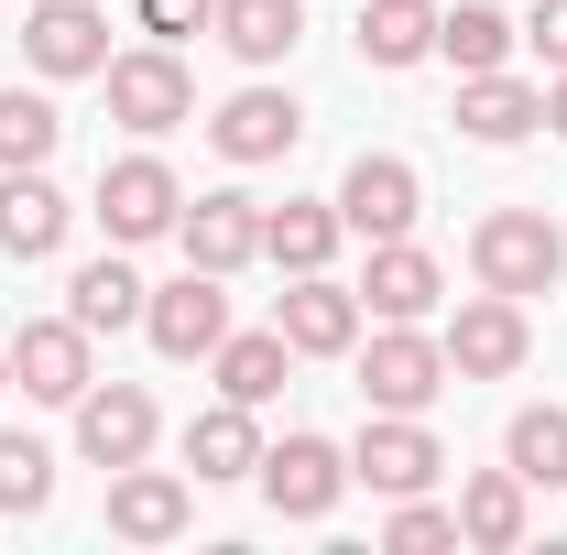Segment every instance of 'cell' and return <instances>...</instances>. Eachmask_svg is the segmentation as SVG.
Segmentation results:
<instances>
[{
  "label": "cell",
  "instance_id": "obj_1",
  "mask_svg": "<svg viewBox=\"0 0 567 555\" xmlns=\"http://www.w3.org/2000/svg\"><path fill=\"white\" fill-rule=\"evenodd\" d=\"M350 359H360V404H371V415H425V404L458 381V370H447V338H425L415 316H382Z\"/></svg>",
  "mask_w": 567,
  "mask_h": 555
},
{
  "label": "cell",
  "instance_id": "obj_2",
  "mask_svg": "<svg viewBox=\"0 0 567 555\" xmlns=\"http://www.w3.org/2000/svg\"><path fill=\"white\" fill-rule=\"evenodd\" d=\"M470 273L492 283V294H546L567 273V229L546 208H492L470 229Z\"/></svg>",
  "mask_w": 567,
  "mask_h": 555
},
{
  "label": "cell",
  "instance_id": "obj_3",
  "mask_svg": "<svg viewBox=\"0 0 567 555\" xmlns=\"http://www.w3.org/2000/svg\"><path fill=\"white\" fill-rule=\"evenodd\" d=\"M99 87H110V121L121 132H175V121H197V76H186V55L175 44H142V55H110L99 66Z\"/></svg>",
  "mask_w": 567,
  "mask_h": 555
},
{
  "label": "cell",
  "instance_id": "obj_4",
  "mask_svg": "<svg viewBox=\"0 0 567 555\" xmlns=\"http://www.w3.org/2000/svg\"><path fill=\"white\" fill-rule=\"evenodd\" d=\"M436 338H447V370H458V381H513V370L535 359L524 294H492V283H481V294H470V305H458Z\"/></svg>",
  "mask_w": 567,
  "mask_h": 555
},
{
  "label": "cell",
  "instance_id": "obj_5",
  "mask_svg": "<svg viewBox=\"0 0 567 555\" xmlns=\"http://www.w3.org/2000/svg\"><path fill=\"white\" fill-rule=\"evenodd\" d=\"M186 218V186H175V164L164 153H121V164H99V229L142 251V240H164Z\"/></svg>",
  "mask_w": 567,
  "mask_h": 555
},
{
  "label": "cell",
  "instance_id": "obj_6",
  "mask_svg": "<svg viewBox=\"0 0 567 555\" xmlns=\"http://www.w3.org/2000/svg\"><path fill=\"white\" fill-rule=\"evenodd\" d=\"M142 338L164 348V359H218V338H229V273H186L153 283L142 294Z\"/></svg>",
  "mask_w": 567,
  "mask_h": 555
},
{
  "label": "cell",
  "instance_id": "obj_7",
  "mask_svg": "<svg viewBox=\"0 0 567 555\" xmlns=\"http://www.w3.org/2000/svg\"><path fill=\"white\" fill-rule=\"evenodd\" d=\"M66 415H76V458L87 469H132V458H153V436H164V415H153L142 381H87Z\"/></svg>",
  "mask_w": 567,
  "mask_h": 555
},
{
  "label": "cell",
  "instance_id": "obj_8",
  "mask_svg": "<svg viewBox=\"0 0 567 555\" xmlns=\"http://www.w3.org/2000/svg\"><path fill=\"white\" fill-rule=\"evenodd\" d=\"M274 327H284L295 359H350V348H360V283H339V273H284Z\"/></svg>",
  "mask_w": 567,
  "mask_h": 555
},
{
  "label": "cell",
  "instance_id": "obj_9",
  "mask_svg": "<svg viewBox=\"0 0 567 555\" xmlns=\"http://www.w3.org/2000/svg\"><path fill=\"white\" fill-rule=\"evenodd\" d=\"M262 501H274L284 523H328L339 512V490H350V458L328 447V436H284V447H262Z\"/></svg>",
  "mask_w": 567,
  "mask_h": 555
},
{
  "label": "cell",
  "instance_id": "obj_10",
  "mask_svg": "<svg viewBox=\"0 0 567 555\" xmlns=\"http://www.w3.org/2000/svg\"><path fill=\"white\" fill-rule=\"evenodd\" d=\"M415 208H425V175L404 164V153H360L350 175H339L350 240H415Z\"/></svg>",
  "mask_w": 567,
  "mask_h": 555
},
{
  "label": "cell",
  "instance_id": "obj_11",
  "mask_svg": "<svg viewBox=\"0 0 567 555\" xmlns=\"http://www.w3.org/2000/svg\"><path fill=\"white\" fill-rule=\"evenodd\" d=\"M11 381H22L33 404H76V392L99 381L87 327H76V316H22V327H11Z\"/></svg>",
  "mask_w": 567,
  "mask_h": 555
},
{
  "label": "cell",
  "instance_id": "obj_12",
  "mask_svg": "<svg viewBox=\"0 0 567 555\" xmlns=\"http://www.w3.org/2000/svg\"><path fill=\"white\" fill-rule=\"evenodd\" d=\"M186 523H197V480H186V469H110V534H121V545H175V534H186Z\"/></svg>",
  "mask_w": 567,
  "mask_h": 555
},
{
  "label": "cell",
  "instance_id": "obj_13",
  "mask_svg": "<svg viewBox=\"0 0 567 555\" xmlns=\"http://www.w3.org/2000/svg\"><path fill=\"white\" fill-rule=\"evenodd\" d=\"M436 469H447V447L425 436V415H371L350 447V480H371L382 501H404V490H436Z\"/></svg>",
  "mask_w": 567,
  "mask_h": 555
},
{
  "label": "cell",
  "instance_id": "obj_14",
  "mask_svg": "<svg viewBox=\"0 0 567 555\" xmlns=\"http://www.w3.org/2000/svg\"><path fill=\"white\" fill-rule=\"evenodd\" d=\"M66 229H76V208H66V186H55L44 164H11V175H0V251H11V262H55Z\"/></svg>",
  "mask_w": 567,
  "mask_h": 555
},
{
  "label": "cell",
  "instance_id": "obj_15",
  "mask_svg": "<svg viewBox=\"0 0 567 555\" xmlns=\"http://www.w3.org/2000/svg\"><path fill=\"white\" fill-rule=\"evenodd\" d=\"M22 66L33 76H99L110 66V11L99 0H44L22 22Z\"/></svg>",
  "mask_w": 567,
  "mask_h": 555
},
{
  "label": "cell",
  "instance_id": "obj_16",
  "mask_svg": "<svg viewBox=\"0 0 567 555\" xmlns=\"http://www.w3.org/2000/svg\"><path fill=\"white\" fill-rule=\"evenodd\" d=\"M175 240H186V262H197V273H240V262H262V197L208 186L197 208L175 218Z\"/></svg>",
  "mask_w": 567,
  "mask_h": 555
},
{
  "label": "cell",
  "instance_id": "obj_17",
  "mask_svg": "<svg viewBox=\"0 0 567 555\" xmlns=\"http://www.w3.org/2000/svg\"><path fill=\"white\" fill-rule=\"evenodd\" d=\"M208 142L229 164H284V153L306 142V109H295V87H240V98H218Z\"/></svg>",
  "mask_w": 567,
  "mask_h": 555
},
{
  "label": "cell",
  "instance_id": "obj_18",
  "mask_svg": "<svg viewBox=\"0 0 567 555\" xmlns=\"http://www.w3.org/2000/svg\"><path fill=\"white\" fill-rule=\"evenodd\" d=\"M458 132L481 142V153H513V142H535V132H546V87H524L513 66L458 76Z\"/></svg>",
  "mask_w": 567,
  "mask_h": 555
},
{
  "label": "cell",
  "instance_id": "obj_19",
  "mask_svg": "<svg viewBox=\"0 0 567 555\" xmlns=\"http://www.w3.org/2000/svg\"><path fill=\"white\" fill-rule=\"evenodd\" d=\"M524 534H535V480H524V469H470V480H458V545L513 555Z\"/></svg>",
  "mask_w": 567,
  "mask_h": 555
},
{
  "label": "cell",
  "instance_id": "obj_20",
  "mask_svg": "<svg viewBox=\"0 0 567 555\" xmlns=\"http://www.w3.org/2000/svg\"><path fill=\"white\" fill-rule=\"evenodd\" d=\"M447 305V273H436V251L415 240H371V273H360V316H436Z\"/></svg>",
  "mask_w": 567,
  "mask_h": 555
},
{
  "label": "cell",
  "instance_id": "obj_21",
  "mask_svg": "<svg viewBox=\"0 0 567 555\" xmlns=\"http://www.w3.org/2000/svg\"><path fill=\"white\" fill-rule=\"evenodd\" d=\"M339 240H350L339 197H284V208H262V262H284V273H328Z\"/></svg>",
  "mask_w": 567,
  "mask_h": 555
},
{
  "label": "cell",
  "instance_id": "obj_22",
  "mask_svg": "<svg viewBox=\"0 0 567 555\" xmlns=\"http://www.w3.org/2000/svg\"><path fill=\"white\" fill-rule=\"evenodd\" d=\"M186 469H197V490H208V480H251V469H262V425H251V404L218 392L208 415L186 425Z\"/></svg>",
  "mask_w": 567,
  "mask_h": 555
},
{
  "label": "cell",
  "instance_id": "obj_23",
  "mask_svg": "<svg viewBox=\"0 0 567 555\" xmlns=\"http://www.w3.org/2000/svg\"><path fill=\"white\" fill-rule=\"evenodd\" d=\"M208 33L240 55V66H284V55L306 44V0H218Z\"/></svg>",
  "mask_w": 567,
  "mask_h": 555
},
{
  "label": "cell",
  "instance_id": "obj_24",
  "mask_svg": "<svg viewBox=\"0 0 567 555\" xmlns=\"http://www.w3.org/2000/svg\"><path fill=\"white\" fill-rule=\"evenodd\" d=\"M436 55V11L425 0H360V66H382V76H404Z\"/></svg>",
  "mask_w": 567,
  "mask_h": 555
},
{
  "label": "cell",
  "instance_id": "obj_25",
  "mask_svg": "<svg viewBox=\"0 0 567 555\" xmlns=\"http://www.w3.org/2000/svg\"><path fill=\"white\" fill-rule=\"evenodd\" d=\"M142 294H153V283H142L132 262H121V240H110V262H87V273L66 283V316L87 338H110V327H142Z\"/></svg>",
  "mask_w": 567,
  "mask_h": 555
},
{
  "label": "cell",
  "instance_id": "obj_26",
  "mask_svg": "<svg viewBox=\"0 0 567 555\" xmlns=\"http://www.w3.org/2000/svg\"><path fill=\"white\" fill-rule=\"evenodd\" d=\"M284 381H295V348H284V327H251V338H218V392L229 404H274Z\"/></svg>",
  "mask_w": 567,
  "mask_h": 555
},
{
  "label": "cell",
  "instance_id": "obj_27",
  "mask_svg": "<svg viewBox=\"0 0 567 555\" xmlns=\"http://www.w3.org/2000/svg\"><path fill=\"white\" fill-rule=\"evenodd\" d=\"M513 44H524V33L502 22L492 0H458V11H436V55H447L458 76H492V66H513Z\"/></svg>",
  "mask_w": 567,
  "mask_h": 555
},
{
  "label": "cell",
  "instance_id": "obj_28",
  "mask_svg": "<svg viewBox=\"0 0 567 555\" xmlns=\"http://www.w3.org/2000/svg\"><path fill=\"white\" fill-rule=\"evenodd\" d=\"M502 469H524L535 490H567V404H524L502 425Z\"/></svg>",
  "mask_w": 567,
  "mask_h": 555
},
{
  "label": "cell",
  "instance_id": "obj_29",
  "mask_svg": "<svg viewBox=\"0 0 567 555\" xmlns=\"http://www.w3.org/2000/svg\"><path fill=\"white\" fill-rule=\"evenodd\" d=\"M55 142H66L55 98H33V87H0V175H11V164H55Z\"/></svg>",
  "mask_w": 567,
  "mask_h": 555
},
{
  "label": "cell",
  "instance_id": "obj_30",
  "mask_svg": "<svg viewBox=\"0 0 567 555\" xmlns=\"http://www.w3.org/2000/svg\"><path fill=\"white\" fill-rule=\"evenodd\" d=\"M44 501H55V447L0 425V512H44Z\"/></svg>",
  "mask_w": 567,
  "mask_h": 555
},
{
  "label": "cell",
  "instance_id": "obj_31",
  "mask_svg": "<svg viewBox=\"0 0 567 555\" xmlns=\"http://www.w3.org/2000/svg\"><path fill=\"white\" fill-rule=\"evenodd\" d=\"M382 545H393V555L458 545V501H425V490H404V501H393V523H382Z\"/></svg>",
  "mask_w": 567,
  "mask_h": 555
},
{
  "label": "cell",
  "instance_id": "obj_32",
  "mask_svg": "<svg viewBox=\"0 0 567 555\" xmlns=\"http://www.w3.org/2000/svg\"><path fill=\"white\" fill-rule=\"evenodd\" d=\"M142 11V33H153V44H175V33H208L218 22V0H132Z\"/></svg>",
  "mask_w": 567,
  "mask_h": 555
},
{
  "label": "cell",
  "instance_id": "obj_33",
  "mask_svg": "<svg viewBox=\"0 0 567 555\" xmlns=\"http://www.w3.org/2000/svg\"><path fill=\"white\" fill-rule=\"evenodd\" d=\"M524 44H535L546 66H567V0H535V22H524Z\"/></svg>",
  "mask_w": 567,
  "mask_h": 555
},
{
  "label": "cell",
  "instance_id": "obj_34",
  "mask_svg": "<svg viewBox=\"0 0 567 555\" xmlns=\"http://www.w3.org/2000/svg\"><path fill=\"white\" fill-rule=\"evenodd\" d=\"M546 132L567 142V66H557V87H546Z\"/></svg>",
  "mask_w": 567,
  "mask_h": 555
},
{
  "label": "cell",
  "instance_id": "obj_35",
  "mask_svg": "<svg viewBox=\"0 0 567 555\" xmlns=\"http://www.w3.org/2000/svg\"><path fill=\"white\" fill-rule=\"evenodd\" d=\"M0 392H11V338H0Z\"/></svg>",
  "mask_w": 567,
  "mask_h": 555
}]
</instances>
